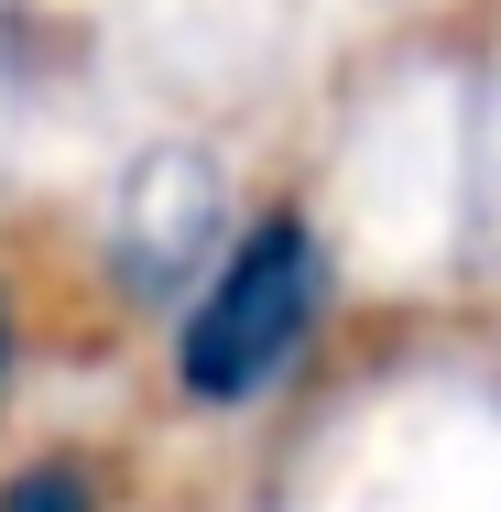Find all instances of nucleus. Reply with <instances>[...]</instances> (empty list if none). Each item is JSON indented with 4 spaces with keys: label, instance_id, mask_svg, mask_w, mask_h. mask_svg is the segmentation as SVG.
<instances>
[{
    "label": "nucleus",
    "instance_id": "2",
    "mask_svg": "<svg viewBox=\"0 0 501 512\" xmlns=\"http://www.w3.org/2000/svg\"><path fill=\"white\" fill-rule=\"evenodd\" d=\"M207 218H218V175L197 153H153L131 175V207H120V262L142 295H175V273L207 251Z\"/></svg>",
    "mask_w": 501,
    "mask_h": 512
},
{
    "label": "nucleus",
    "instance_id": "3",
    "mask_svg": "<svg viewBox=\"0 0 501 512\" xmlns=\"http://www.w3.org/2000/svg\"><path fill=\"white\" fill-rule=\"evenodd\" d=\"M0 512H99V480H88L77 458H33V469L0 491Z\"/></svg>",
    "mask_w": 501,
    "mask_h": 512
},
{
    "label": "nucleus",
    "instance_id": "1",
    "mask_svg": "<svg viewBox=\"0 0 501 512\" xmlns=\"http://www.w3.org/2000/svg\"><path fill=\"white\" fill-rule=\"evenodd\" d=\"M305 316H316V240H305L295 218H273V229L240 240V262L207 284V306L186 316V338H175L186 393L240 404L251 382L284 371V349L305 338Z\"/></svg>",
    "mask_w": 501,
    "mask_h": 512
}]
</instances>
